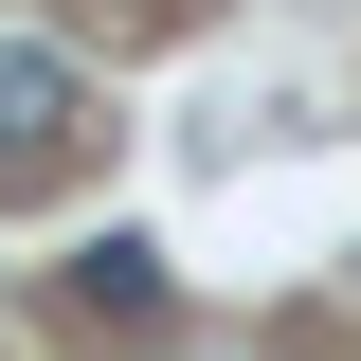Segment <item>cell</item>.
Wrapping results in <instances>:
<instances>
[{"instance_id": "cell-2", "label": "cell", "mask_w": 361, "mask_h": 361, "mask_svg": "<svg viewBox=\"0 0 361 361\" xmlns=\"http://www.w3.org/2000/svg\"><path fill=\"white\" fill-rule=\"evenodd\" d=\"M73 307H109V325H163V253H145V235H90V253H73Z\"/></svg>"}, {"instance_id": "cell-1", "label": "cell", "mask_w": 361, "mask_h": 361, "mask_svg": "<svg viewBox=\"0 0 361 361\" xmlns=\"http://www.w3.org/2000/svg\"><path fill=\"white\" fill-rule=\"evenodd\" d=\"M90 145V90H73V54H37V37H0V199H37L54 163Z\"/></svg>"}]
</instances>
